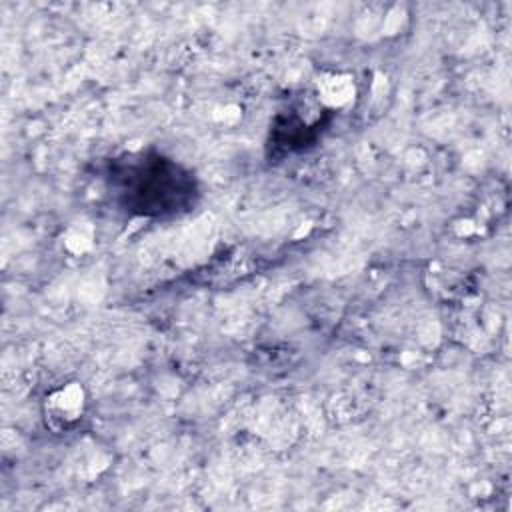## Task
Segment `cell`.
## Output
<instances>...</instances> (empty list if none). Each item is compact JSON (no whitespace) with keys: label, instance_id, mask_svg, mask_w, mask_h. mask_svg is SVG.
<instances>
[{"label":"cell","instance_id":"cell-2","mask_svg":"<svg viewBox=\"0 0 512 512\" xmlns=\"http://www.w3.org/2000/svg\"><path fill=\"white\" fill-rule=\"evenodd\" d=\"M88 412V392L82 382L68 380L42 398V418L48 430L64 434L74 430Z\"/></svg>","mask_w":512,"mask_h":512},{"label":"cell","instance_id":"cell-1","mask_svg":"<svg viewBox=\"0 0 512 512\" xmlns=\"http://www.w3.org/2000/svg\"><path fill=\"white\" fill-rule=\"evenodd\" d=\"M126 210L142 216H164L186 210L198 194L194 176L164 156L138 154L120 162L116 176Z\"/></svg>","mask_w":512,"mask_h":512},{"label":"cell","instance_id":"cell-3","mask_svg":"<svg viewBox=\"0 0 512 512\" xmlns=\"http://www.w3.org/2000/svg\"><path fill=\"white\" fill-rule=\"evenodd\" d=\"M316 96L320 100V106L330 110H342L350 106L356 98L354 78L344 72H324L316 80Z\"/></svg>","mask_w":512,"mask_h":512}]
</instances>
